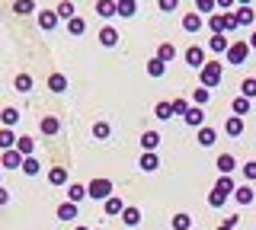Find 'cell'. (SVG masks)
Segmentation results:
<instances>
[{"instance_id":"obj_43","label":"cell","mask_w":256,"mask_h":230,"mask_svg":"<svg viewBox=\"0 0 256 230\" xmlns=\"http://www.w3.org/2000/svg\"><path fill=\"white\" fill-rule=\"evenodd\" d=\"M208 99H212V90H205V86H198V90L192 93V102H196V106H205Z\"/></svg>"},{"instance_id":"obj_47","label":"cell","mask_w":256,"mask_h":230,"mask_svg":"<svg viewBox=\"0 0 256 230\" xmlns=\"http://www.w3.org/2000/svg\"><path fill=\"white\" fill-rule=\"evenodd\" d=\"M170 106H173V115H186L189 112V102L186 99H173Z\"/></svg>"},{"instance_id":"obj_7","label":"cell","mask_w":256,"mask_h":230,"mask_svg":"<svg viewBox=\"0 0 256 230\" xmlns=\"http://www.w3.org/2000/svg\"><path fill=\"white\" fill-rule=\"evenodd\" d=\"M54 26H58V13H54V10H42V13H38V29L52 32Z\"/></svg>"},{"instance_id":"obj_13","label":"cell","mask_w":256,"mask_h":230,"mask_svg":"<svg viewBox=\"0 0 256 230\" xmlns=\"http://www.w3.org/2000/svg\"><path fill=\"white\" fill-rule=\"evenodd\" d=\"M214 166H218V173H221V176H230V173L237 170V160H234L230 154H221V157H218V163H214Z\"/></svg>"},{"instance_id":"obj_38","label":"cell","mask_w":256,"mask_h":230,"mask_svg":"<svg viewBox=\"0 0 256 230\" xmlns=\"http://www.w3.org/2000/svg\"><path fill=\"white\" fill-rule=\"evenodd\" d=\"M122 221H125L128 227H138V224H141V211H138V208H125V211H122Z\"/></svg>"},{"instance_id":"obj_11","label":"cell","mask_w":256,"mask_h":230,"mask_svg":"<svg viewBox=\"0 0 256 230\" xmlns=\"http://www.w3.org/2000/svg\"><path fill=\"white\" fill-rule=\"evenodd\" d=\"M102 208H106L109 218H116V214H122V211H125V202H122L118 195H109L106 202H102Z\"/></svg>"},{"instance_id":"obj_50","label":"cell","mask_w":256,"mask_h":230,"mask_svg":"<svg viewBox=\"0 0 256 230\" xmlns=\"http://www.w3.org/2000/svg\"><path fill=\"white\" fill-rule=\"evenodd\" d=\"M157 6H160L164 13H173L176 6H180V0H157Z\"/></svg>"},{"instance_id":"obj_58","label":"cell","mask_w":256,"mask_h":230,"mask_svg":"<svg viewBox=\"0 0 256 230\" xmlns=\"http://www.w3.org/2000/svg\"><path fill=\"white\" fill-rule=\"evenodd\" d=\"M96 230H106V227H96Z\"/></svg>"},{"instance_id":"obj_3","label":"cell","mask_w":256,"mask_h":230,"mask_svg":"<svg viewBox=\"0 0 256 230\" xmlns=\"http://www.w3.org/2000/svg\"><path fill=\"white\" fill-rule=\"evenodd\" d=\"M246 58H250V42H244V38L230 42V48H228V64H244Z\"/></svg>"},{"instance_id":"obj_34","label":"cell","mask_w":256,"mask_h":230,"mask_svg":"<svg viewBox=\"0 0 256 230\" xmlns=\"http://www.w3.org/2000/svg\"><path fill=\"white\" fill-rule=\"evenodd\" d=\"M154 115L160 118V122H170V118H173V106H170V102H157V106H154Z\"/></svg>"},{"instance_id":"obj_54","label":"cell","mask_w":256,"mask_h":230,"mask_svg":"<svg viewBox=\"0 0 256 230\" xmlns=\"http://www.w3.org/2000/svg\"><path fill=\"white\" fill-rule=\"evenodd\" d=\"M253 48H256V32L250 35V51H253Z\"/></svg>"},{"instance_id":"obj_39","label":"cell","mask_w":256,"mask_h":230,"mask_svg":"<svg viewBox=\"0 0 256 230\" xmlns=\"http://www.w3.org/2000/svg\"><path fill=\"white\" fill-rule=\"evenodd\" d=\"M148 74H150V77H164V74H166V64H164L160 58H150V61H148Z\"/></svg>"},{"instance_id":"obj_21","label":"cell","mask_w":256,"mask_h":230,"mask_svg":"<svg viewBox=\"0 0 256 230\" xmlns=\"http://www.w3.org/2000/svg\"><path fill=\"white\" fill-rule=\"evenodd\" d=\"M77 218V205L74 202H61L58 205V221H74Z\"/></svg>"},{"instance_id":"obj_51","label":"cell","mask_w":256,"mask_h":230,"mask_svg":"<svg viewBox=\"0 0 256 230\" xmlns=\"http://www.w3.org/2000/svg\"><path fill=\"white\" fill-rule=\"evenodd\" d=\"M214 3H218V6H221V10H230V6H234V3H237V0H214Z\"/></svg>"},{"instance_id":"obj_36","label":"cell","mask_w":256,"mask_h":230,"mask_svg":"<svg viewBox=\"0 0 256 230\" xmlns=\"http://www.w3.org/2000/svg\"><path fill=\"white\" fill-rule=\"evenodd\" d=\"M157 58L164 61V64H170V61L176 58V48H173L170 42H164V45H160V48H157Z\"/></svg>"},{"instance_id":"obj_19","label":"cell","mask_w":256,"mask_h":230,"mask_svg":"<svg viewBox=\"0 0 256 230\" xmlns=\"http://www.w3.org/2000/svg\"><path fill=\"white\" fill-rule=\"evenodd\" d=\"M116 6H118V16H134L138 13V0H116Z\"/></svg>"},{"instance_id":"obj_29","label":"cell","mask_w":256,"mask_h":230,"mask_svg":"<svg viewBox=\"0 0 256 230\" xmlns=\"http://www.w3.org/2000/svg\"><path fill=\"white\" fill-rule=\"evenodd\" d=\"M253 19H256L253 6H237V22L240 26H253Z\"/></svg>"},{"instance_id":"obj_2","label":"cell","mask_w":256,"mask_h":230,"mask_svg":"<svg viewBox=\"0 0 256 230\" xmlns=\"http://www.w3.org/2000/svg\"><path fill=\"white\" fill-rule=\"evenodd\" d=\"M112 195V179L100 176V179H90V186H86V198H93V202H106Z\"/></svg>"},{"instance_id":"obj_5","label":"cell","mask_w":256,"mask_h":230,"mask_svg":"<svg viewBox=\"0 0 256 230\" xmlns=\"http://www.w3.org/2000/svg\"><path fill=\"white\" fill-rule=\"evenodd\" d=\"M186 64H189V67H196V70H202V67H205V51L198 48V45H189V48H186Z\"/></svg>"},{"instance_id":"obj_48","label":"cell","mask_w":256,"mask_h":230,"mask_svg":"<svg viewBox=\"0 0 256 230\" xmlns=\"http://www.w3.org/2000/svg\"><path fill=\"white\" fill-rule=\"evenodd\" d=\"M224 202H228L224 195H218V192H208V205H212V208H224Z\"/></svg>"},{"instance_id":"obj_44","label":"cell","mask_w":256,"mask_h":230,"mask_svg":"<svg viewBox=\"0 0 256 230\" xmlns=\"http://www.w3.org/2000/svg\"><path fill=\"white\" fill-rule=\"evenodd\" d=\"M109 134H112L109 122H96V125H93V138H100V141H102V138H109Z\"/></svg>"},{"instance_id":"obj_28","label":"cell","mask_w":256,"mask_h":230,"mask_svg":"<svg viewBox=\"0 0 256 230\" xmlns=\"http://www.w3.org/2000/svg\"><path fill=\"white\" fill-rule=\"evenodd\" d=\"M13 147H16L13 128H0V150H13Z\"/></svg>"},{"instance_id":"obj_9","label":"cell","mask_w":256,"mask_h":230,"mask_svg":"<svg viewBox=\"0 0 256 230\" xmlns=\"http://www.w3.org/2000/svg\"><path fill=\"white\" fill-rule=\"evenodd\" d=\"M96 13H100L102 19H109V16H118V6H116V0H96Z\"/></svg>"},{"instance_id":"obj_56","label":"cell","mask_w":256,"mask_h":230,"mask_svg":"<svg viewBox=\"0 0 256 230\" xmlns=\"http://www.w3.org/2000/svg\"><path fill=\"white\" fill-rule=\"evenodd\" d=\"M74 230H90V227H84V224H80V227H74Z\"/></svg>"},{"instance_id":"obj_17","label":"cell","mask_w":256,"mask_h":230,"mask_svg":"<svg viewBox=\"0 0 256 230\" xmlns=\"http://www.w3.org/2000/svg\"><path fill=\"white\" fill-rule=\"evenodd\" d=\"M84 198H86V186H80V182H70V186H68V202L80 205Z\"/></svg>"},{"instance_id":"obj_41","label":"cell","mask_w":256,"mask_h":230,"mask_svg":"<svg viewBox=\"0 0 256 230\" xmlns=\"http://www.w3.org/2000/svg\"><path fill=\"white\" fill-rule=\"evenodd\" d=\"M38 170H42V163H38L36 157H26V160H22V173H26V176H38Z\"/></svg>"},{"instance_id":"obj_16","label":"cell","mask_w":256,"mask_h":230,"mask_svg":"<svg viewBox=\"0 0 256 230\" xmlns=\"http://www.w3.org/2000/svg\"><path fill=\"white\" fill-rule=\"evenodd\" d=\"M208 48H212L214 54H228V48H230V38H228V35H212Z\"/></svg>"},{"instance_id":"obj_45","label":"cell","mask_w":256,"mask_h":230,"mask_svg":"<svg viewBox=\"0 0 256 230\" xmlns=\"http://www.w3.org/2000/svg\"><path fill=\"white\" fill-rule=\"evenodd\" d=\"M234 29H240L237 13H224V32H234Z\"/></svg>"},{"instance_id":"obj_27","label":"cell","mask_w":256,"mask_h":230,"mask_svg":"<svg viewBox=\"0 0 256 230\" xmlns=\"http://www.w3.org/2000/svg\"><path fill=\"white\" fill-rule=\"evenodd\" d=\"M208 29H212V35H224V13H212L208 16Z\"/></svg>"},{"instance_id":"obj_23","label":"cell","mask_w":256,"mask_h":230,"mask_svg":"<svg viewBox=\"0 0 256 230\" xmlns=\"http://www.w3.org/2000/svg\"><path fill=\"white\" fill-rule=\"evenodd\" d=\"M16 150H20L22 157H32V154H36V141L22 134V138H16Z\"/></svg>"},{"instance_id":"obj_42","label":"cell","mask_w":256,"mask_h":230,"mask_svg":"<svg viewBox=\"0 0 256 230\" xmlns=\"http://www.w3.org/2000/svg\"><path fill=\"white\" fill-rule=\"evenodd\" d=\"M68 32H70V35H84V32H86V22L80 19V16L68 19Z\"/></svg>"},{"instance_id":"obj_24","label":"cell","mask_w":256,"mask_h":230,"mask_svg":"<svg viewBox=\"0 0 256 230\" xmlns=\"http://www.w3.org/2000/svg\"><path fill=\"white\" fill-rule=\"evenodd\" d=\"M48 90H52V93H64V90H68V77H64V74H52V77H48Z\"/></svg>"},{"instance_id":"obj_15","label":"cell","mask_w":256,"mask_h":230,"mask_svg":"<svg viewBox=\"0 0 256 230\" xmlns=\"http://www.w3.org/2000/svg\"><path fill=\"white\" fill-rule=\"evenodd\" d=\"M234 198H237V205H253L256 192H253V186H237L234 189Z\"/></svg>"},{"instance_id":"obj_31","label":"cell","mask_w":256,"mask_h":230,"mask_svg":"<svg viewBox=\"0 0 256 230\" xmlns=\"http://www.w3.org/2000/svg\"><path fill=\"white\" fill-rule=\"evenodd\" d=\"M230 109H234V115H240V118L250 115V99H246V96H237L234 102H230Z\"/></svg>"},{"instance_id":"obj_26","label":"cell","mask_w":256,"mask_h":230,"mask_svg":"<svg viewBox=\"0 0 256 230\" xmlns=\"http://www.w3.org/2000/svg\"><path fill=\"white\" fill-rule=\"evenodd\" d=\"M13 13H16V16H29V13H36V0H16Z\"/></svg>"},{"instance_id":"obj_8","label":"cell","mask_w":256,"mask_h":230,"mask_svg":"<svg viewBox=\"0 0 256 230\" xmlns=\"http://www.w3.org/2000/svg\"><path fill=\"white\" fill-rule=\"evenodd\" d=\"M141 147H144V154H154V150L160 147V134L157 131H144L141 134Z\"/></svg>"},{"instance_id":"obj_18","label":"cell","mask_w":256,"mask_h":230,"mask_svg":"<svg viewBox=\"0 0 256 230\" xmlns=\"http://www.w3.org/2000/svg\"><path fill=\"white\" fill-rule=\"evenodd\" d=\"M202 26H205V22H202L198 13H186V16H182V29H186V32H198Z\"/></svg>"},{"instance_id":"obj_52","label":"cell","mask_w":256,"mask_h":230,"mask_svg":"<svg viewBox=\"0 0 256 230\" xmlns=\"http://www.w3.org/2000/svg\"><path fill=\"white\" fill-rule=\"evenodd\" d=\"M224 227H230V230H234V227H237V214H230V218H224Z\"/></svg>"},{"instance_id":"obj_10","label":"cell","mask_w":256,"mask_h":230,"mask_svg":"<svg viewBox=\"0 0 256 230\" xmlns=\"http://www.w3.org/2000/svg\"><path fill=\"white\" fill-rule=\"evenodd\" d=\"M234 179H230V176H221L218 182H214V189H212V192H218V195H224V198H230V195H234Z\"/></svg>"},{"instance_id":"obj_20","label":"cell","mask_w":256,"mask_h":230,"mask_svg":"<svg viewBox=\"0 0 256 230\" xmlns=\"http://www.w3.org/2000/svg\"><path fill=\"white\" fill-rule=\"evenodd\" d=\"M100 42L106 45V48H116V45H118V32H116V29H112V26L100 29Z\"/></svg>"},{"instance_id":"obj_37","label":"cell","mask_w":256,"mask_h":230,"mask_svg":"<svg viewBox=\"0 0 256 230\" xmlns=\"http://www.w3.org/2000/svg\"><path fill=\"white\" fill-rule=\"evenodd\" d=\"M240 96H246V99H256V77H246V80L240 83Z\"/></svg>"},{"instance_id":"obj_1","label":"cell","mask_w":256,"mask_h":230,"mask_svg":"<svg viewBox=\"0 0 256 230\" xmlns=\"http://www.w3.org/2000/svg\"><path fill=\"white\" fill-rule=\"evenodd\" d=\"M221 77H224V70H221L218 61H205V67L198 70V80H202L205 90H214V86L221 83Z\"/></svg>"},{"instance_id":"obj_46","label":"cell","mask_w":256,"mask_h":230,"mask_svg":"<svg viewBox=\"0 0 256 230\" xmlns=\"http://www.w3.org/2000/svg\"><path fill=\"white\" fill-rule=\"evenodd\" d=\"M214 6H218L214 0H196V10H198V13H208V16H212V10H214Z\"/></svg>"},{"instance_id":"obj_22","label":"cell","mask_w":256,"mask_h":230,"mask_svg":"<svg viewBox=\"0 0 256 230\" xmlns=\"http://www.w3.org/2000/svg\"><path fill=\"white\" fill-rule=\"evenodd\" d=\"M138 166H141L144 173H154L157 166H160V157H157V154H141V160H138Z\"/></svg>"},{"instance_id":"obj_57","label":"cell","mask_w":256,"mask_h":230,"mask_svg":"<svg viewBox=\"0 0 256 230\" xmlns=\"http://www.w3.org/2000/svg\"><path fill=\"white\" fill-rule=\"evenodd\" d=\"M218 230H230V227H224V224H221V227H218Z\"/></svg>"},{"instance_id":"obj_6","label":"cell","mask_w":256,"mask_h":230,"mask_svg":"<svg viewBox=\"0 0 256 230\" xmlns=\"http://www.w3.org/2000/svg\"><path fill=\"white\" fill-rule=\"evenodd\" d=\"M182 118H186V125H192V128H202L205 125V109L202 106H189V112Z\"/></svg>"},{"instance_id":"obj_49","label":"cell","mask_w":256,"mask_h":230,"mask_svg":"<svg viewBox=\"0 0 256 230\" xmlns=\"http://www.w3.org/2000/svg\"><path fill=\"white\" fill-rule=\"evenodd\" d=\"M244 179H246V182H253V179H256V160L244 163Z\"/></svg>"},{"instance_id":"obj_35","label":"cell","mask_w":256,"mask_h":230,"mask_svg":"<svg viewBox=\"0 0 256 230\" xmlns=\"http://www.w3.org/2000/svg\"><path fill=\"white\" fill-rule=\"evenodd\" d=\"M54 13H58V19H74V13H77V10H74V3H70V0H61Z\"/></svg>"},{"instance_id":"obj_33","label":"cell","mask_w":256,"mask_h":230,"mask_svg":"<svg viewBox=\"0 0 256 230\" xmlns=\"http://www.w3.org/2000/svg\"><path fill=\"white\" fill-rule=\"evenodd\" d=\"M48 182H52V186H64V182H68V170H64V166H54V170L48 173Z\"/></svg>"},{"instance_id":"obj_40","label":"cell","mask_w":256,"mask_h":230,"mask_svg":"<svg viewBox=\"0 0 256 230\" xmlns=\"http://www.w3.org/2000/svg\"><path fill=\"white\" fill-rule=\"evenodd\" d=\"M13 86H16V93H29V90H32V77H29V74H16Z\"/></svg>"},{"instance_id":"obj_14","label":"cell","mask_w":256,"mask_h":230,"mask_svg":"<svg viewBox=\"0 0 256 230\" xmlns=\"http://www.w3.org/2000/svg\"><path fill=\"white\" fill-rule=\"evenodd\" d=\"M224 131H228L230 138H240V134H244V118H240V115H230L228 122H224Z\"/></svg>"},{"instance_id":"obj_30","label":"cell","mask_w":256,"mask_h":230,"mask_svg":"<svg viewBox=\"0 0 256 230\" xmlns=\"http://www.w3.org/2000/svg\"><path fill=\"white\" fill-rule=\"evenodd\" d=\"M0 122H4V128H13V125L20 122V112H16L13 106H6L4 112H0Z\"/></svg>"},{"instance_id":"obj_53","label":"cell","mask_w":256,"mask_h":230,"mask_svg":"<svg viewBox=\"0 0 256 230\" xmlns=\"http://www.w3.org/2000/svg\"><path fill=\"white\" fill-rule=\"evenodd\" d=\"M6 202H10V192H6V189L0 186V205H6Z\"/></svg>"},{"instance_id":"obj_12","label":"cell","mask_w":256,"mask_h":230,"mask_svg":"<svg viewBox=\"0 0 256 230\" xmlns=\"http://www.w3.org/2000/svg\"><path fill=\"white\" fill-rule=\"evenodd\" d=\"M38 128H42V134H58L61 131V122L54 115H42V118H38Z\"/></svg>"},{"instance_id":"obj_55","label":"cell","mask_w":256,"mask_h":230,"mask_svg":"<svg viewBox=\"0 0 256 230\" xmlns=\"http://www.w3.org/2000/svg\"><path fill=\"white\" fill-rule=\"evenodd\" d=\"M237 3H240V6H250V3H253V0H237Z\"/></svg>"},{"instance_id":"obj_4","label":"cell","mask_w":256,"mask_h":230,"mask_svg":"<svg viewBox=\"0 0 256 230\" xmlns=\"http://www.w3.org/2000/svg\"><path fill=\"white\" fill-rule=\"evenodd\" d=\"M22 160H26V157L20 154V150H4V154H0V166H6V170H22Z\"/></svg>"},{"instance_id":"obj_32","label":"cell","mask_w":256,"mask_h":230,"mask_svg":"<svg viewBox=\"0 0 256 230\" xmlns=\"http://www.w3.org/2000/svg\"><path fill=\"white\" fill-rule=\"evenodd\" d=\"M170 224H173V230H189V227H192V218H189L186 211H180V214H173Z\"/></svg>"},{"instance_id":"obj_25","label":"cell","mask_w":256,"mask_h":230,"mask_svg":"<svg viewBox=\"0 0 256 230\" xmlns=\"http://www.w3.org/2000/svg\"><path fill=\"white\" fill-rule=\"evenodd\" d=\"M214 141H218V131H214V128H205V125H202V128H198V144H202V147H212Z\"/></svg>"}]
</instances>
